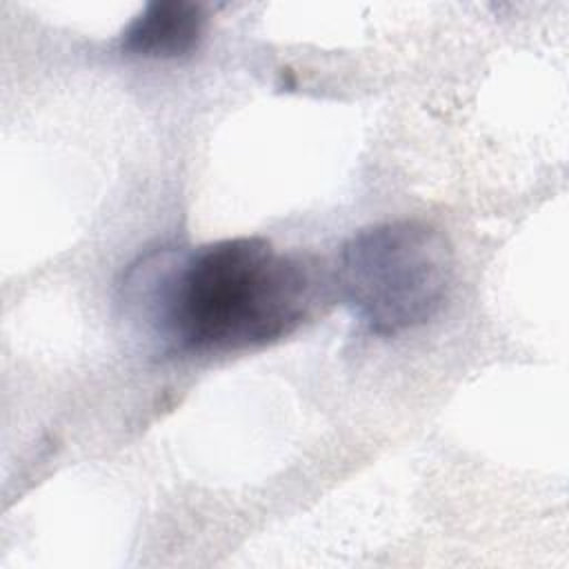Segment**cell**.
Instances as JSON below:
<instances>
[{
	"label": "cell",
	"mask_w": 569,
	"mask_h": 569,
	"mask_svg": "<svg viewBox=\"0 0 569 569\" xmlns=\"http://www.w3.org/2000/svg\"><path fill=\"white\" fill-rule=\"evenodd\" d=\"M122 316L156 356L264 345L311 307L302 260L258 236L140 256L120 284Z\"/></svg>",
	"instance_id": "cell-1"
},
{
	"label": "cell",
	"mask_w": 569,
	"mask_h": 569,
	"mask_svg": "<svg viewBox=\"0 0 569 569\" xmlns=\"http://www.w3.org/2000/svg\"><path fill=\"white\" fill-rule=\"evenodd\" d=\"M453 256L447 238L420 220L356 233L340 251L338 289L351 313L378 336L431 320L447 300Z\"/></svg>",
	"instance_id": "cell-2"
},
{
	"label": "cell",
	"mask_w": 569,
	"mask_h": 569,
	"mask_svg": "<svg viewBox=\"0 0 569 569\" xmlns=\"http://www.w3.org/2000/svg\"><path fill=\"white\" fill-rule=\"evenodd\" d=\"M204 24V11L196 2H149L122 31L120 47L140 58H182L200 44Z\"/></svg>",
	"instance_id": "cell-3"
}]
</instances>
